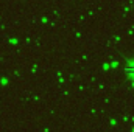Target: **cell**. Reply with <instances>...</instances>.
<instances>
[{"label":"cell","instance_id":"1","mask_svg":"<svg viewBox=\"0 0 134 132\" xmlns=\"http://www.w3.org/2000/svg\"><path fill=\"white\" fill-rule=\"evenodd\" d=\"M126 73H130V78H134V59H130V67L126 68Z\"/></svg>","mask_w":134,"mask_h":132}]
</instances>
